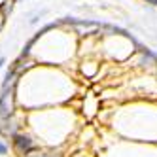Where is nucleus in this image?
Masks as SVG:
<instances>
[{
	"label": "nucleus",
	"mask_w": 157,
	"mask_h": 157,
	"mask_svg": "<svg viewBox=\"0 0 157 157\" xmlns=\"http://www.w3.org/2000/svg\"><path fill=\"white\" fill-rule=\"evenodd\" d=\"M15 87L17 85H10V87H2V89H0V123L13 116Z\"/></svg>",
	"instance_id": "f257e3e1"
},
{
	"label": "nucleus",
	"mask_w": 157,
	"mask_h": 157,
	"mask_svg": "<svg viewBox=\"0 0 157 157\" xmlns=\"http://www.w3.org/2000/svg\"><path fill=\"white\" fill-rule=\"evenodd\" d=\"M12 146H13V150L19 157H27L32 151H36V144L32 140V136H29L25 132H17L12 138Z\"/></svg>",
	"instance_id": "f03ea898"
},
{
	"label": "nucleus",
	"mask_w": 157,
	"mask_h": 157,
	"mask_svg": "<svg viewBox=\"0 0 157 157\" xmlns=\"http://www.w3.org/2000/svg\"><path fill=\"white\" fill-rule=\"evenodd\" d=\"M27 157H63V151L61 150H46V151L36 150V151H32Z\"/></svg>",
	"instance_id": "7ed1b4c3"
},
{
	"label": "nucleus",
	"mask_w": 157,
	"mask_h": 157,
	"mask_svg": "<svg viewBox=\"0 0 157 157\" xmlns=\"http://www.w3.org/2000/svg\"><path fill=\"white\" fill-rule=\"evenodd\" d=\"M13 2H15V0H6V2L0 6V12H2L6 17L12 15V12H13Z\"/></svg>",
	"instance_id": "20e7f679"
},
{
	"label": "nucleus",
	"mask_w": 157,
	"mask_h": 157,
	"mask_svg": "<svg viewBox=\"0 0 157 157\" xmlns=\"http://www.w3.org/2000/svg\"><path fill=\"white\" fill-rule=\"evenodd\" d=\"M4 25H6V15L0 12V32H2V29H4Z\"/></svg>",
	"instance_id": "39448f33"
},
{
	"label": "nucleus",
	"mask_w": 157,
	"mask_h": 157,
	"mask_svg": "<svg viewBox=\"0 0 157 157\" xmlns=\"http://www.w3.org/2000/svg\"><path fill=\"white\" fill-rule=\"evenodd\" d=\"M6 153H8V146L0 142V155H6Z\"/></svg>",
	"instance_id": "423d86ee"
},
{
	"label": "nucleus",
	"mask_w": 157,
	"mask_h": 157,
	"mask_svg": "<svg viewBox=\"0 0 157 157\" xmlns=\"http://www.w3.org/2000/svg\"><path fill=\"white\" fill-rule=\"evenodd\" d=\"M4 63H6V59H4V57H0V68H2V64H4Z\"/></svg>",
	"instance_id": "0eeeda50"
},
{
	"label": "nucleus",
	"mask_w": 157,
	"mask_h": 157,
	"mask_svg": "<svg viewBox=\"0 0 157 157\" xmlns=\"http://www.w3.org/2000/svg\"><path fill=\"white\" fill-rule=\"evenodd\" d=\"M155 8H157V0H155Z\"/></svg>",
	"instance_id": "6e6552de"
},
{
	"label": "nucleus",
	"mask_w": 157,
	"mask_h": 157,
	"mask_svg": "<svg viewBox=\"0 0 157 157\" xmlns=\"http://www.w3.org/2000/svg\"><path fill=\"white\" fill-rule=\"evenodd\" d=\"M155 74H157V70H155Z\"/></svg>",
	"instance_id": "1a4fd4ad"
}]
</instances>
